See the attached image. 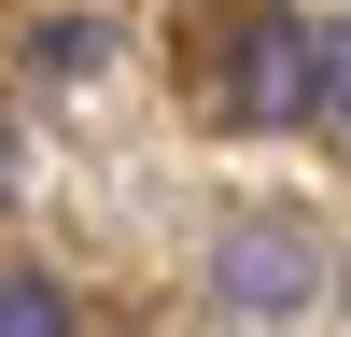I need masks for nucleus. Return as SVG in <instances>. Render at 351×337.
I'll list each match as a JSON object with an SVG mask.
<instances>
[{"label":"nucleus","mask_w":351,"mask_h":337,"mask_svg":"<svg viewBox=\"0 0 351 337\" xmlns=\"http://www.w3.org/2000/svg\"><path fill=\"white\" fill-rule=\"evenodd\" d=\"M225 127H324V28H295L281 0H253L225 42Z\"/></svg>","instance_id":"1"},{"label":"nucleus","mask_w":351,"mask_h":337,"mask_svg":"<svg viewBox=\"0 0 351 337\" xmlns=\"http://www.w3.org/2000/svg\"><path fill=\"white\" fill-rule=\"evenodd\" d=\"M309 295H324V239H309V225L239 211V225L211 239V309H225V323H295Z\"/></svg>","instance_id":"2"},{"label":"nucleus","mask_w":351,"mask_h":337,"mask_svg":"<svg viewBox=\"0 0 351 337\" xmlns=\"http://www.w3.org/2000/svg\"><path fill=\"white\" fill-rule=\"evenodd\" d=\"M0 337H71V295H56V281H0Z\"/></svg>","instance_id":"4"},{"label":"nucleus","mask_w":351,"mask_h":337,"mask_svg":"<svg viewBox=\"0 0 351 337\" xmlns=\"http://www.w3.org/2000/svg\"><path fill=\"white\" fill-rule=\"evenodd\" d=\"M99 14H43V28H28V71H99Z\"/></svg>","instance_id":"3"},{"label":"nucleus","mask_w":351,"mask_h":337,"mask_svg":"<svg viewBox=\"0 0 351 337\" xmlns=\"http://www.w3.org/2000/svg\"><path fill=\"white\" fill-rule=\"evenodd\" d=\"M324 127L351 140V28H324Z\"/></svg>","instance_id":"5"}]
</instances>
